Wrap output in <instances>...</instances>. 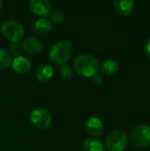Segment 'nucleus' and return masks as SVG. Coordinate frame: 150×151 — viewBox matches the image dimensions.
Here are the masks:
<instances>
[{"label":"nucleus","instance_id":"20","mask_svg":"<svg viewBox=\"0 0 150 151\" xmlns=\"http://www.w3.org/2000/svg\"><path fill=\"white\" fill-rule=\"evenodd\" d=\"M93 81H94L95 84H96V85H98V86H101V85L103 84L104 80H103V78L102 75L96 73L95 76H93Z\"/></svg>","mask_w":150,"mask_h":151},{"label":"nucleus","instance_id":"11","mask_svg":"<svg viewBox=\"0 0 150 151\" xmlns=\"http://www.w3.org/2000/svg\"><path fill=\"white\" fill-rule=\"evenodd\" d=\"M11 66L13 70L17 73H19V74L27 73L28 72H30L31 67H32L30 61L27 58L22 57V56L15 58L11 62Z\"/></svg>","mask_w":150,"mask_h":151},{"label":"nucleus","instance_id":"2","mask_svg":"<svg viewBox=\"0 0 150 151\" xmlns=\"http://www.w3.org/2000/svg\"><path fill=\"white\" fill-rule=\"evenodd\" d=\"M73 46L67 40L55 42L50 50V58L56 65H65L72 57Z\"/></svg>","mask_w":150,"mask_h":151},{"label":"nucleus","instance_id":"18","mask_svg":"<svg viewBox=\"0 0 150 151\" xmlns=\"http://www.w3.org/2000/svg\"><path fill=\"white\" fill-rule=\"evenodd\" d=\"M9 50H10V55L14 57V58L19 57L21 54V47L18 42H11V44L9 47Z\"/></svg>","mask_w":150,"mask_h":151},{"label":"nucleus","instance_id":"5","mask_svg":"<svg viewBox=\"0 0 150 151\" xmlns=\"http://www.w3.org/2000/svg\"><path fill=\"white\" fill-rule=\"evenodd\" d=\"M131 142L136 148H147L150 145V126L138 125L131 132Z\"/></svg>","mask_w":150,"mask_h":151},{"label":"nucleus","instance_id":"15","mask_svg":"<svg viewBox=\"0 0 150 151\" xmlns=\"http://www.w3.org/2000/svg\"><path fill=\"white\" fill-rule=\"evenodd\" d=\"M84 151H105L104 145L98 140L89 138L86 139L82 144Z\"/></svg>","mask_w":150,"mask_h":151},{"label":"nucleus","instance_id":"6","mask_svg":"<svg viewBox=\"0 0 150 151\" xmlns=\"http://www.w3.org/2000/svg\"><path fill=\"white\" fill-rule=\"evenodd\" d=\"M30 120L32 124L40 129H47L51 125V116L50 112L43 108H37L30 114Z\"/></svg>","mask_w":150,"mask_h":151},{"label":"nucleus","instance_id":"8","mask_svg":"<svg viewBox=\"0 0 150 151\" xmlns=\"http://www.w3.org/2000/svg\"><path fill=\"white\" fill-rule=\"evenodd\" d=\"M85 130L89 135L93 137H98L103 134L104 125L100 119L96 117H91L85 123Z\"/></svg>","mask_w":150,"mask_h":151},{"label":"nucleus","instance_id":"10","mask_svg":"<svg viewBox=\"0 0 150 151\" xmlns=\"http://www.w3.org/2000/svg\"><path fill=\"white\" fill-rule=\"evenodd\" d=\"M115 11L120 16H129L135 9V2L133 0H115L113 2Z\"/></svg>","mask_w":150,"mask_h":151},{"label":"nucleus","instance_id":"17","mask_svg":"<svg viewBox=\"0 0 150 151\" xmlns=\"http://www.w3.org/2000/svg\"><path fill=\"white\" fill-rule=\"evenodd\" d=\"M50 19L53 23L55 24H60L64 21L65 19V14L63 12L59 11V10H55L53 12H50Z\"/></svg>","mask_w":150,"mask_h":151},{"label":"nucleus","instance_id":"16","mask_svg":"<svg viewBox=\"0 0 150 151\" xmlns=\"http://www.w3.org/2000/svg\"><path fill=\"white\" fill-rule=\"evenodd\" d=\"M11 65V57L10 53L3 49L0 48V69H7Z\"/></svg>","mask_w":150,"mask_h":151},{"label":"nucleus","instance_id":"21","mask_svg":"<svg viewBox=\"0 0 150 151\" xmlns=\"http://www.w3.org/2000/svg\"><path fill=\"white\" fill-rule=\"evenodd\" d=\"M144 51H145V54L148 57V58L150 59V37L147 40V42L144 45Z\"/></svg>","mask_w":150,"mask_h":151},{"label":"nucleus","instance_id":"9","mask_svg":"<svg viewBox=\"0 0 150 151\" xmlns=\"http://www.w3.org/2000/svg\"><path fill=\"white\" fill-rule=\"evenodd\" d=\"M23 50L30 55H37L40 54L43 50V44L42 42L36 37L30 36L27 37L23 41L22 43Z\"/></svg>","mask_w":150,"mask_h":151},{"label":"nucleus","instance_id":"12","mask_svg":"<svg viewBox=\"0 0 150 151\" xmlns=\"http://www.w3.org/2000/svg\"><path fill=\"white\" fill-rule=\"evenodd\" d=\"M34 33L39 36H44L48 35L52 28L51 22L46 18H41L34 24Z\"/></svg>","mask_w":150,"mask_h":151},{"label":"nucleus","instance_id":"7","mask_svg":"<svg viewBox=\"0 0 150 151\" xmlns=\"http://www.w3.org/2000/svg\"><path fill=\"white\" fill-rule=\"evenodd\" d=\"M29 7L34 15L45 18L50 14L51 3L49 0H31L29 1Z\"/></svg>","mask_w":150,"mask_h":151},{"label":"nucleus","instance_id":"22","mask_svg":"<svg viewBox=\"0 0 150 151\" xmlns=\"http://www.w3.org/2000/svg\"><path fill=\"white\" fill-rule=\"evenodd\" d=\"M2 7H3V1H2V0H0V11H1Z\"/></svg>","mask_w":150,"mask_h":151},{"label":"nucleus","instance_id":"13","mask_svg":"<svg viewBox=\"0 0 150 151\" xmlns=\"http://www.w3.org/2000/svg\"><path fill=\"white\" fill-rule=\"evenodd\" d=\"M54 75V71L52 66L49 65H41L36 73H35V77L40 82H48L50 81Z\"/></svg>","mask_w":150,"mask_h":151},{"label":"nucleus","instance_id":"14","mask_svg":"<svg viewBox=\"0 0 150 151\" xmlns=\"http://www.w3.org/2000/svg\"><path fill=\"white\" fill-rule=\"evenodd\" d=\"M100 69L105 75H113L119 70V65L114 59H107L101 64Z\"/></svg>","mask_w":150,"mask_h":151},{"label":"nucleus","instance_id":"4","mask_svg":"<svg viewBox=\"0 0 150 151\" xmlns=\"http://www.w3.org/2000/svg\"><path fill=\"white\" fill-rule=\"evenodd\" d=\"M2 33L6 39L11 42H18L20 41L24 35L25 29L21 23L14 19H9L2 25Z\"/></svg>","mask_w":150,"mask_h":151},{"label":"nucleus","instance_id":"19","mask_svg":"<svg viewBox=\"0 0 150 151\" xmlns=\"http://www.w3.org/2000/svg\"><path fill=\"white\" fill-rule=\"evenodd\" d=\"M59 73H60L61 76L65 79H69L72 75V70L71 66L66 64L61 65V67L59 69Z\"/></svg>","mask_w":150,"mask_h":151},{"label":"nucleus","instance_id":"3","mask_svg":"<svg viewBox=\"0 0 150 151\" xmlns=\"http://www.w3.org/2000/svg\"><path fill=\"white\" fill-rule=\"evenodd\" d=\"M128 144V136L122 130H113L108 134L105 145L108 151H124Z\"/></svg>","mask_w":150,"mask_h":151},{"label":"nucleus","instance_id":"1","mask_svg":"<svg viewBox=\"0 0 150 151\" xmlns=\"http://www.w3.org/2000/svg\"><path fill=\"white\" fill-rule=\"evenodd\" d=\"M73 67L79 75L90 78L97 73L100 65L94 56L84 53L76 57L73 62Z\"/></svg>","mask_w":150,"mask_h":151}]
</instances>
